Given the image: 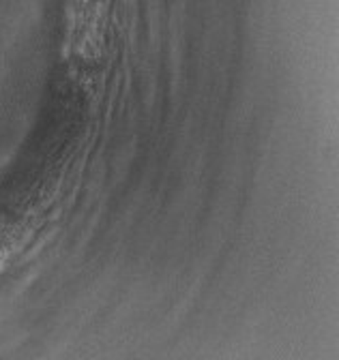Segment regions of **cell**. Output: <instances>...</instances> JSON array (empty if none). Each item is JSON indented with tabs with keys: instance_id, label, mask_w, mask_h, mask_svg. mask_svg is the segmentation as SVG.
Segmentation results:
<instances>
[{
	"instance_id": "6da1fadb",
	"label": "cell",
	"mask_w": 339,
	"mask_h": 360,
	"mask_svg": "<svg viewBox=\"0 0 339 360\" xmlns=\"http://www.w3.org/2000/svg\"><path fill=\"white\" fill-rule=\"evenodd\" d=\"M71 32L75 56L84 65H95L103 50V0H71Z\"/></svg>"
}]
</instances>
